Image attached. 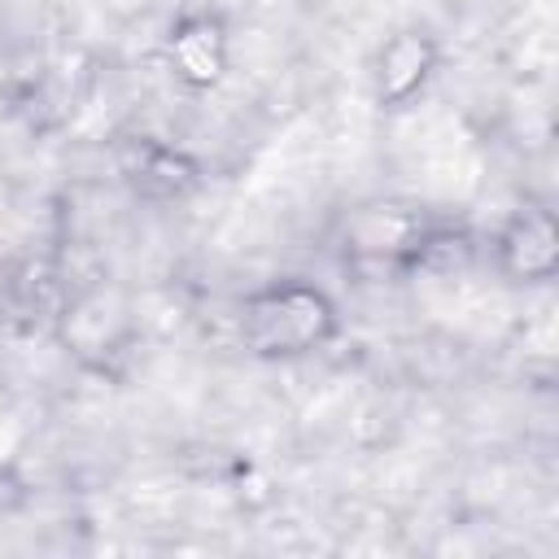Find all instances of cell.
<instances>
[{
  "label": "cell",
  "instance_id": "cell-1",
  "mask_svg": "<svg viewBox=\"0 0 559 559\" xmlns=\"http://www.w3.org/2000/svg\"><path fill=\"white\" fill-rule=\"evenodd\" d=\"M336 336V306L319 284L275 280L245 297L240 341L258 358H301Z\"/></svg>",
  "mask_w": 559,
  "mask_h": 559
},
{
  "label": "cell",
  "instance_id": "cell-2",
  "mask_svg": "<svg viewBox=\"0 0 559 559\" xmlns=\"http://www.w3.org/2000/svg\"><path fill=\"white\" fill-rule=\"evenodd\" d=\"M437 66H441L437 39L424 26H402L376 48L371 92L384 109H406V105H415V96H424Z\"/></svg>",
  "mask_w": 559,
  "mask_h": 559
},
{
  "label": "cell",
  "instance_id": "cell-3",
  "mask_svg": "<svg viewBox=\"0 0 559 559\" xmlns=\"http://www.w3.org/2000/svg\"><path fill=\"white\" fill-rule=\"evenodd\" d=\"M498 266L515 284H546L559 266V227L550 210L528 205L498 231Z\"/></svg>",
  "mask_w": 559,
  "mask_h": 559
},
{
  "label": "cell",
  "instance_id": "cell-4",
  "mask_svg": "<svg viewBox=\"0 0 559 559\" xmlns=\"http://www.w3.org/2000/svg\"><path fill=\"white\" fill-rule=\"evenodd\" d=\"M170 66L188 87H214L227 74V31L210 13H192L170 31Z\"/></svg>",
  "mask_w": 559,
  "mask_h": 559
}]
</instances>
